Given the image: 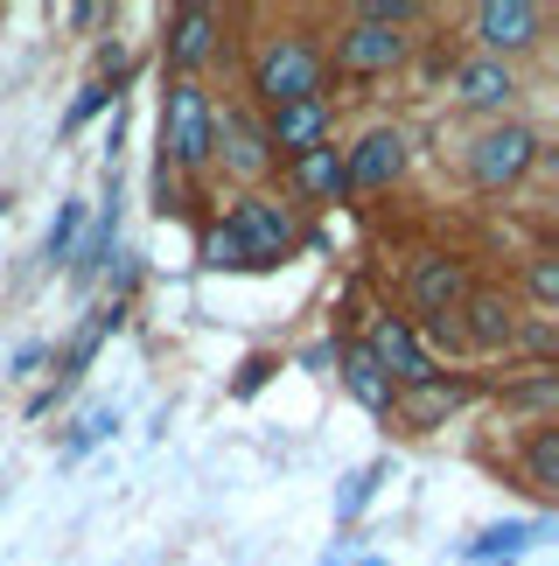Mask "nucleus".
Segmentation results:
<instances>
[{
  "mask_svg": "<svg viewBox=\"0 0 559 566\" xmlns=\"http://www.w3.org/2000/svg\"><path fill=\"white\" fill-rule=\"evenodd\" d=\"M399 168H405V140L378 126V134L357 140V155L342 161V176H350V189H384V182H399Z\"/></svg>",
  "mask_w": 559,
  "mask_h": 566,
  "instance_id": "nucleus-8",
  "label": "nucleus"
},
{
  "mask_svg": "<svg viewBox=\"0 0 559 566\" xmlns=\"http://www.w3.org/2000/svg\"><path fill=\"white\" fill-rule=\"evenodd\" d=\"M210 126H218V113H210V98L197 92V84H176V92H168V113H161V147H168V161H182V168H203L210 161ZM161 161V168H168Z\"/></svg>",
  "mask_w": 559,
  "mask_h": 566,
  "instance_id": "nucleus-3",
  "label": "nucleus"
},
{
  "mask_svg": "<svg viewBox=\"0 0 559 566\" xmlns=\"http://www.w3.org/2000/svg\"><path fill=\"white\" fill-rule=\"evenodd\" d=\"M252 92H260L273 113H287V105H308L321 98V56H315V42H300V35H280L260 50V63H252Z\"/></svg>",
  "mask_w": 559,
  "mask_h": 566,
  "instance_id": "nucleus-1",
  "label": "nucleus"
},
{
  "mask_svg": "<svg viewBox=\"0 0 559 566\" xmlns=\"http://www.w3.org/2000/svg\"><path fill=\"white\" fill-rule=\"evenodd\" d=\"M546 532H552L546 517H510V525L483 532V538H476V546H468L462 559H468V566H510V559H525L531 546H546Z\"/></svg>",
  "mask_w": 559,
  "mask_h": 566,
  "instance_id": "nucleus-9",
  "label": "nucleus"
},
{
  "mask_svg": "<svg viewBox=\"0 0 559 566\" xmlns=\"http://www.w3.org/2000/svg\"><path fill=\"white\" fill-rule=\"evenodd\" d=\"M525 475H531V490H559V427H546L539 441H531Z\"/></svg>",
  "mask_w": 559,
  "mask_h": 566,
  "instance_id": "nucleus-20",
  "label": "nucleus"
},
{
  "mask_svg": "<svg viewBox=\"0 0 559 566\" xmlns=\"http://www.w3.org/2000/svg\"><path fill=\"white\" fill-rule=\"evenodd\" d=\"M399 56H405V35H399V29H384V21H357V29L342 35V50H336V63H342V71H357V77L392 71Z\"/></svg>",
  "mask_w": 559,
  "mask_h": 566,
  "instance_id": "nucleus-5",
  "label": "nucleus"
},
{
  "mask_svg": "<svg viewBox=\"0 0 559 566\" xmlns=\"http://www.w3.org/2000/svg\"><path fill=\"white\" fill-rule=\"evenodd\" d=\"M455 406H462V385H441V378L405 385V420H413V427H434L441 412H455Z\"/></svg>",
  "mask_w": 559,
  "mask_h": 566,
  "instance_id": "nucleus-18",
  "label": "nucleus"
},
{
  "mask_svg": "<svg viewBox=\"0 0 559 566\" xmlns=\"http://www.w3.org/2000/svg\"><path fill=\"white\" fill-rule=\"evenodd\" d=\"M224 238L239 245V266H280V259L294 252V217L280 210V203L245 196V203L224 217Z\"/></svg>",
  "mask_w": 559,
  "mask_h": 566,
  "instance_id": "nucleus-2",
  "label": "nucleus"
},
{
  "mask_svg": "<svg viewBox=\"0 0 559 566\" xmlns=\"http://www.w3.org/2000/svg\"><path fill=\"white\" fill-rule=\"evenodd\" d=\"M210 50H218V21H210V8H182L176 21H168V63H176V71H197Z\"/></svg>",
  "mask_w": 559,
  "mask_h": 566,
  "instance_id": "nucleus-11",
  "label": "nucleus"
},
{
  "mask_svg": "<svg viewBox=\"0 0 559 566\" xmlns=\"http://www.w3.org/2000/svg\"><path fill=\"white\" fill-rule=\"evenodd\" d=\"M113 238H119V196H113V210L98 217V231L84 238V252L71 259V273H77V280H92V273H105V259H113Z\"/></svg>",
  "mask_w": 559,
  "mask_h": 566,
  "instance_id": "nucleus-19",
  "label": "nucleus"
},
{
  "mask_svg": "<svg viewBox=\"0 0 559 566\" xmlns=\"http://www.w3.org/2000/svg\"><path fill=\"white\" fill-rule=\"evenodd\" d=\"M455 92L468 105H510V98H518V77H510L497 56H468L462 71H455Z\"/></svg>",
  "mask_w": 559,
  "mask_h": 566,
  "instance_id": "nucleus-13",
  "label": "nucleus"
},
{
  "mask_svg": "<svg viewBox=\"0 0 559 566\" xmlns=\"http://www.w3.org/2000/svg\"><path fill=\"white\" fill-rule=\"evenodd\" d=\"M321 134H329V105H321V98H308V105H287V113H273V134H266V147L308 155V147H321Z\"/></svg>",
  "mask_w": 559,
  "mask_h": 566,
  "instance_id": "nucleus-12",
  "label": "nucleus"
},
{
  "mask_svg": "<svg viewBox=\"0 0 559 566\" xmlns=\"http://www.w3.org/2000/svg\"><path fill=\"white\" fill-rule=\"evenodd\" d=\"M531 294H539V301H559V266H552V259H539V266H531Z\"/></svg>",
  "mask_w": 559,
  "mask_h": 566,
  "instance_id": "nucleus-26",
  "label": "nucleus"
},
{
  "mask_svg": "<svg viewBox=\"0 0 559 566\" xmlns=\"http://www.w3.org/2000/svg\"><path fill=\"white\" fill-rule=\"evenodd\" d=\"M77 224H84V203H63V210H56V224H50V238H42L50 266H56V259H77Z\"/></svg>",
  "mask_w": 559,
  "mask_h": 566,
  "instance_id": "nucleus-22",
  "label": "nucleus"
},
{
  "mask_svg": "<svg viewBox=\"0 0 559 566\" xmlns=\"http://www.w3.org/2000/svg\"><path fill=\"white\" fill-rule=\"evenodd\" d=\"M203 259H210V266H239V245H231V238H224V224L203 238Z\"/></svg>",
  "mask_w": 559,
  "mask_h": 566,
  "instance_id": "nucleus-25",
  "label": "nucleus"
},
{
  "mask_svg": "<svg viewBox=\"0 0 559 566\" xmlns=\"http://www.w3.org/2000/svg\"><path fill=\"white\" fill-rule=\"evenodd\" d=\"M342 378H350V391H357V399L371 406V412H384V406H392V378L378 371L371 343H350V350H342Z\"/></svg>",
  "mask_w": 559,
  "mask_h": 566,
  "instance_id": "nucleus-17",
  "label": "nucleus"
},
{
  "mask_svg": "<svg viewBox=\"0 0 559 566\" xmlns=\"http://www.w3.org/2000/svg\"><path fill=\"white\" fill-rule=\"evenodd\" d=\"M0 203H8V196H0Z\"/></svg>",
  "mask_w": 559,
  "mask_h": 566,
  "instance_id": "nucleus-28",
  "label": "nucleus"
},
{
  "mask_svg": "<svg viewBox=\"0 0 559 566\" xmlns=\"http://www.w3.org/2000/svg\"><path fill=\"white\" fill-rule=\"evenodd\" d=\"M210 140H224V161L239 168V176H260V168H266V134L245 126L239 113H224L218 126H210Z\"/></svg>",
  "mask_w": 559,
  "mask_h": 566,
  "instance_id": "nucleus-16",
  "label": "nucleus"
},
{
  "mask_svg": "<svg viewBox=\"0 0 559 566\" xmlns=\"http://www.w3.org/2000/svg\"><path fill=\"white\" fill-rule=\"evenodd\" d=\"M113 427H119V412H113V406H92V412H84V420L71 427V441H63V462H77L84 448H98Z\"/></svg>",
  "mask_w": 559,
  "mask_h": 566,
  "instance_id": "nucleus-21",
  "label": "nucleus"
},
{
  "mask_svg": "<svg viewBox=\"0 0 559 566\" xmlns=\"http://www.w3.org/2000/svg\"><path fill=\"white\" fill-rule=\"evenodd\" d=\"M371 483H378V475H371V469H357V475H342V496H336V517H357V511H363V496H371Z\"/></svg>",
  "mask_w": 559,
  "mask_h": 566,
  "instance_id": "nucleus-23",
  "label": "nucleus"
},
{
  "mask_svg": "<svg viewBox=\"0 0 559 566\" xmlns=\"http://www.w3.org/2000/svg\"><path fill=\"white\" fill-rule=\"evenodd\" d=\"M105 98H113V84H105V77H92V84L77 92V105H71V126H84L92 113H105Z\"/></svg>",
  "mask_w": 559,
  "mask_h": 566,
  "instance_id": "nucleus-24",
  "label": "nucleus"
},
{
  "mask_svg": "<svg viewBox=\"0 0 559 566\" xmlns=\"http://www.w3.org/2000/svg\"><path fill=\"white\" fill-rule=\"evenodd\" d=\"M531 161H539V140H531L525 126H497V134L476 140V155H468V176H476L483 189H504V182H518Z\"/></svg>",
  "mask_w": 559,
  "mask_h": 566,
  "instance_id": "nucleus-4",
  "label": "nucleus"
},
{
  "mask_svg": "<svg viewBox=\"0 0 559 566\" xmlns=\"http://www.w3.org/2000/svg\"><path fill=\"white\" fill-rule=\"evenodd\" d=\"M510 336H518L510 301L504 294H468V343H476V350H504Z\"/></svg>",
  "mask_w": 559,
  "mask_h": 566,
  "instance_id": "nucleus-15",
  "label": "nucleus"
},
{
  "mask_svg": "<svg viewBox=\"0 0 559 566\" xmlns=\"http://www.w3.org/2000/svg\"><path fill=\"white\" fill-rule=\"evenodd\" d=\"M294 189H300V196H329V203L350 189V176H342V155H336L329 140L308 147V155H294Z\"/></svg>",
  "mask_w": 559,
  "mask_h": 566,
  "instance_id": "nucleus-14",
  "label": "nucleus"
},
{
  "mask_svg": "<svg viewBox=\"0 0 559 566\" xmlns=\"http://www.w3.org/2000/svg\"><path fill=\"white\" fill-rule=\"evenodd\" d=\"M476 35L483 50H525L531 35H539V8H525V0H489V8H476Z\"/></svg>",
  "mask_w": 559,
  "mask_h": 566,
  "instance_id": "nucleus-10",
  "label": "nucleus"
},
{
  "mask_svg": "<svg viewBox=\"0 0 559 566\" xmlns=\"http://www.w3.org/2000/svg\"><path fill=\"white\" fill-rule=\"evenodd\" d=\"M413 301H420V308L434 315V322L455 315L462 301H468V273H462V259H420V266H413Z\"/></svg>",
  "mask_w": 559,
  "mask_h": 566,
  "instance_id": "nucleus-7",
  "label": "nucleus"
},
{
  "mask_svg": "<svg viewBox=\"0 0 559 566\" xmlns=\"http://www.w3.org/2000/svg\"><path fill=\"white\" fill-rule=\"evenodd\" d=\"M371 357H378V371H384V378H399V385H426V378H441V371H434V357L420 350V336L405 329V322H384L378 343H371Z\"/></svg>",
  "mask_w": 559,
  "mask_h": 566,
  "instance_id": "nucleus-6",
  "label": "nucleus"
},
{
  "mask_svg": "<svg viewBox=\"0 0 559 566\" xmlns=\"http://www.w3.org/2000/svg\"><path fill=\"white\" fill-rule=\"evenodd\" d=\"M363 566H384V559H363Z\"/></svg>",
  "mask_w": 559,
  "mask_h": 566,
  "instance_id": "nucleus-27",
  "label": "nucleus"
}]
</instances>
